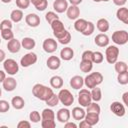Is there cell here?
<instances>
[{
  "instance_id": "1",
  "label": "cell",
  "mask_w": 128,
  "mask_h": 128,
  "mask_svg": "<svg viewBox=\"0 0 128 128\" xmlns=\"http://www.w3.org/2000/svg\"><path fill=\"white\" fill-rule=\"evenodd\" d=\"M32 93H33V95L37 99L42 100V101H45V102L54 94L52 88H49V87H47L45 85H42V84H39V83L38 84H35L33 86Z\"/></svg>"
},
{
  "instance_id": "2",
  "label": "cell",
  "mask_w": 128,
  "mask_h": 128,
  "mask_svg": "<svg viewBox=\"0 0 128 128\" xmlns=\"http://www.w3.org/2000/svg\"><path fill=\"white\" fill-rule=\"evenodd\" d=\"M103 81V75L100 72H92L88 74L84 78V85L88 89H92L99 84H101Z\"/></svg>"
},
{
  "instance_id": "3",
  "label": "cell",
  "mask_w": 128,
  "mask_h": 128,
  "mask_svg": "<svg viewBox=\"0 0 128 128\" xmlns=\"http://www.w3.org/2000/svg\"><path fill=\"white\" fill-rule=\"evenodd\" d=\"M119 55V48L116 46H108L105 51V57L109 64H115Z\"/></svg>"
},
{
  "instance_id": "4",
  "label": "cell",
  "mask_w": 128,
  "mask_h": 128,
  "mask_svg": "<svg viewBox=\"0 0 128 128\" xmlns=\"http://www.w3.org/2000/svg\"><path fill=\"white\" fill-rule=\"evenodd\" d=\"M51 28H52V30H53L54 36H55L57 39L63 37V36L66 34V32H67V30H66L65 27H64V24L62 23V21H60V19H57V20L53 21V22L51 23Z\"/></svg>"
},
{
  "instance_id": "5",
  "label": "cell",
  "mask_w": 128,
  "mask_h": 128,
  "mask_svg": "<svg viewBox=\"0 0 128 128\" xmlns=\"http://www.w3.org/2000/svg\"><path fill=\"white\" fill-rule=\"evenodd\" d=\"M58 96H59V100L60 102L64 105V106H70L73 104L74 102V96L72 95V93L67 90V89H61L58 93Z\"/></svg>"
},
{
  "instance_id": "6",
  "label": "cell",
  "mask_w": 128,
  "mask_h": 128,
  "mask_svg": "<svg viewBox=\"0 0 128 128\" xmlns=\"http://www.w3.org/2000/svg\"><path fill=\"white\" fill-rule=\"evenodd\" d=\"M112 41L118 45H124L128 42V32L125 30H117L112 34Z\"/></svg>"
},
{
  "instance_id": "7",
  "label": "cell",
  "mask_w": 128,
  "mask_h": 128,
  "mask_svg": "<svg viewBox=\"0 0 128 128\" xmlns=\"http://www.w3.org/2000/svg\"><path fill=\"white\" fill-rule=\"evenodd\" d=\"M78 102L82 107H87L92 102L91 91H89L88 89H80V92L78 94Z\"/></svg>"
},
{
  "instance_id": "8",
  "label": "cell",
  "mask_w": 128,
  "mask_h": 128,
  "mask_svg": "<svg viewBox=\"0 0 128 128\" xmlns=\"http://www.w3.org/2000/svg\"><path fill=\"white\" fill-rule=\"evenodd\" d=\"M3 68L9 75H15L19 71V65L14 59H6L3 62Z\"/></svg>"
},
{
  "instance_id": "9",
  "label": "cell",
  "mask_w": 128,
  "mask_h": 128,
  "mask_svg": "<svg viewBox=\"0 0 128 128\" xmlns=\"http://www.w3.org/2000/svg\"><path fill=\"white\" fill-rule=\"evenodd\" d=\"M36 62H37V55L32 52L25 54L20 60V64L22 67H29V66L35 64Z\"/></svg>"
},
{
  "instance_id": "10",
  "label": "cell",
  "mask_w": 128,
  "mask_h": 128,
  "mask_svg": "<svg viewBox=\"0 0 128 128\" xmlns=\"http://www.w3.org/2000/svg\"><path fill=\"white\" fill-rule=\"evenodd\" d=\"M42 47H43V50L46 53H53L57 50L58 45H57L56 40H54L53 38H47L43 41Z\"/></svg>"
},
{
  "instance_id": "11",
  "label": "cell",
  "mask_w": 128,
  "mask_h": 128,
  "mask_svg": "<svg viewBox=\"0 0 128 128\" xmlns=\"http://www.w3.org/2000/svg\"><path fill=\"white\" fill-rule=\"evenodd\" d=\"M110 110L113 114H115L118 117H122L125 115V107L123 104H121L118 101H114L110 105Z\"/></svg>"
},
{
  "instance_id": "12",
  "label": "cell",
  "mask_w": 128,
  "mask_h": 128,
  "mask_svg": "<svg viewBox=\"0 0 128 128\" xmlns=\"http://www.w3.org/2000/svg\"><path fill=\"white\" fill-rule=\"evenodd\" d=\"M25 22L30 27H37L40 24V17L35 13H30V14L26 15Z\"/></svg>"
},
{
  "instance_id": "13",
  "label": "cell",
  "mask_w": 128,
  "mask_h": 128,
  "mask_svg": "<svg viewBox=\"0 0 128 128\" xmlns=\"http://www.w3.org/2000/svg\"><path fill=\"white\" fill-rule=\"evenodd\" d=\"M70 116H71V113L70 111L67 109V108H61L58 110L57 114H56V117H57V120L61 123H66L69 121L70 119Z\"/></svg>"
},
{
  "instance_id": "14",
  "label": "cell",
  "mask_w": 128,
  "mask_h": 128,
  "mask_svg": "<svg viewBox=\"0 0 128 128\" xmlns=\"http://www.w3.org/2000/svg\"><path fill=\"white\" fill-rule=\"evenodd\" d=\"M68 2L67 0H55L53 2V9L57 13H64L68 9Z\"/></svg>"
},
{
  "instance_id": "15",
  "label": "cell",
  "mask_w": 128,
  "mask_h": 128,
  "mask_svg": "<svg viewBox=\"0 0 128 128\" xmlns=\"http://www.w3.org/2000/svg\"><path fill=\"white\" fill-rule=\"evenodd\" d=\"M17 86V82L13 77H7L3 82H2V87L5 91L11 92L13 91Z\"/></svg>"
},
{
  "instance_id": "16",
  "label": "cell",
  "mask_w": 128,
  "mask_h": 128,
  "mask_svg": "<svg viewBox=\"0 0 128 128\" xmlns=\"http://www.w3.org/2000/svg\"><path fill=\"white\" fill-rule=\"evenodd\" d=\"M66 14L70 20H77L78 17L80 16V9L77 5H71L68 7Z\"/></svg>"
},
{
  "instance_id": "17",
  "label": "cell",
  "mask_w": 128,
  "mask_h": 128,
  "mask_svg": "<svg viewBox=\"0 0 128 128\" xmlns=\"http://www.w3.org/2000/svg\"><path fill=\"white\" fill-rule=\"evenodd\" d=\"M94 41H95V44L97 46H99V47H106L109 44V37L106 34H104V33H100V34L95 36Z\"/></svg>"
},
{
  "instance_id": "18",
  "label": "cell",
  "mask_w": 128,
  "mask_h": 128,
  "mask_svg": "<svg viewBox=\"0 0 128 128\" xmlns=\"http://www.w3.org/2000/svg\"><path fill=\"white\" fill-rule=\"evenodd\" d=\"M116 17L119 21L128 25V8L123 7V6L120 7L116 12Z\"/></svg>"
},
{
  "instance_id": "19",
  "label": "cell",
  "mask_w": 128,
  "mask_h": 128,
  "mask_svg": "<svg viewBox=\"0 0 128 128\" xmlns=\"http://www.w3.org/2000/svg\"><path fill=\"white\" fill-rule=\"evenodd\" d=\"M21 46H22V44L19 42V40L15 39V38L9 40L8 43H7V48L9 50V52H11V53H17V52H19Z\"/></svg>"
},
{
  "instance_id": "20",
  "label": "cell",
  "mask_w": 128,
  "mask_h": 128,
  "mask_svg": "<svg viewBox=\"0 0 128 128\" xmlns=\"http://www.w3.org/2000/svg\"><path fill=\"white\" fill-rule=\"evenodd\" d=\"M47 67L51 70H57L60 65H61V61L57 56H50L47 59Z\"/></svg>"
},
{
  "instance_id": "21",
  "label": "cell",
  "mask_w": 128,
  "mask_h": 128,
  "mask_svg": "<svg viewBox=\"0 0 128 128\" xmlns=\"http://www.w3.org/2000/svg\"><path fill=\"white\" fill-rule=\"evenodd\" d=\"M70 85L73 89H81L84 85V79L79 75H75L70 79Z\"/></svg>"
},
{
  "instance_id": "22",
  "label": "cell",
  "mask_w": 128,
  "mask_h": 128,
  "mask_svg": "<svg viewBox=\"0 0 128 128\" xmlns=\"http://www.w3.org/2000/svg\"><path fill=\"white\" fill-rule=\"evenodd\" d=\"M60 56L62 60L65 61H69L74 57V51L71 47H64L61 51H60Z\"/></svg>"
},
{
  "instance_id": "23",
  "label": "cell",
  "mask_w": 128,
  "mask_h": 128,
  "mask_svg": "<svg viewBox=\"0 0 128 128\" xmlns=\"http://www.w3.org/2000/svg\"><path fill=\"white\" fill-rule=\"evenodd\" d=\"M84 119L91 126H94L99 122V114L98 113H93V112H86V116H85Z\"/></svg>"
},
{
  "instance_id": "24",
  "label": "cell",
  "mask_w": 128,
  "mask_h": 128,
  "mask_svg": "<svg viewBox=\"0 0 128 128\" xmlns=\"http://www.w3.org/2000/svg\"><path fill=\"white\" fill-rule=\"evenodd\" d=\"M11 105L16 110H20L25 106V101L21 96H14L11 100Z\"/></svg>"
},
{
  "instance_id": "25",
  "label": "cell",
  "mask_w": 128,
  "mask_h": 128,
  "mask_svg": "<svg viewBox=\"0 0 128 128\" xmlns=\"http://www.w3.org/2000/svg\"><path fill=\"white\" fill-rule=\"evenodd\" d=\"M86 116V112L84 111L83 108H80V107H74L72 109V117L75 119V120H83Z\"/></svg>"
},
{
  "instance_id": "26",
  "label": "cell",
  "mask_w": 128,
  "mask_h": 128,
  "mask_svg": "<svg viewBox=\"0 0 128 128\" xmlns=\"http://www.w3.org/2000/svg\"><path fill=\"white\" fill-rule=\"evenodd\" d=\"M96 27H97V29H98L100 32H103V33H104V32H107V31L109 30L110 24H109V22H108L107 19L101 18V19H99V20L97 21Z\"/></svg>"
},
{
  "instance_id": "27",
  "label": "cell",
  "mask_w": 128,
  "mask_h": 128,
  "mask_svg": "<svg viewBox=\"0 0 128 128\" xmlns=\"http://www.w3.org/2000/svg\"><path fill=\"white\" fill-rule=\"evenodd\" d=\"M21 44H22V47H23L24 49H26V50H32V49L35 47L36 42H35V40H34L33 38H31V37H25V38L22 39Z\"/></svg>"
},
{
  "instance_id": "28",
  "label": "cell",
  "mask_w": 128,
  "mask_h": 128,
  "mask_svg": "<svg viewBox=\"0 0 128 128\" xmlns=\"http://www.w3.org/2000/svg\"><path fill=\"white\" fill-rule=\"evenodd\" d=\"M50 85H51L52 88H55V89L62 88V86H63V79H62V77L57 76V75L52 76L50 78Z\"/></svg>"
},
{
  "instance_id": "29",
  "label": "cell",
  "mask_w": 128,
  "mask_h": 128,
  "mask_svg": "<svg viewBox=\"0 0 128 128\" xmlns=\"http://www.w3.org/2000/svg\"><path fill=\"white\" fill-rule=\"evenodd\" d=\"M87 23H88V21L85 20V19H82V18L77 19V20L75 21V23H74V28H75L76 31L82 33V32L84 31V29L86 28Z\"/></svg>"
},
{
  "instance_id": "30",
  "label": "cell",
  "mask_w": 128,
  "mask_h": 128,
  "mask_svg": "<svg viewBox=\"0 0 128 128\" xmlns=\"http://www.w3.org/2000/svg\"><path fill=\"white\" fill-rule=\"evenodd\" d=\"M30 1L38 11H44L48 6L47 0H30Z\"/></svg>"
},
{
  "instance_id": "31",
  "label": "cell",
  "mask_w": 128,
  "mask_h": 128,
  "mask_svg": "<svg viewBox=\"0 0 128 128\" xmlns=\"http://www.w3.org/2000/svg\"><path fill=\"white\" fill-rule=\"evenodd\" d=\"M10 18L15 23L20 22L23 19V12H22V10L21 9H15V10H13L11 12V14H10Z\"/></svg>"
},
{
  "instance_id": "32",
  "label": "cell",
  "mask_w": 128,
  "mask_h": 128,
  "mask_svg": "<svg viewBox=\"0 0 128 128\" xmlns=\"http://www.w3.org/2000/svg\"><path fill=\"white\" fill-rule=\"evenodd\" d=\"M93 68V62L92 61H86V60H81L80 62V70L84 73H88L92 70Z\"/></svg>"
},
{
  "instance_id": "33",
  "label": "cell",
  "mask_w": 128,
  "mask_h": 128,
  "mask_svg": "<svg viewBox=\"0 0 128 128\" xmlns=\"http://www.w3.org/2000/svg\"><path fill=\"white\" fill-rule=\"evenodd\" d=\"M41 116H42V119L43 120H54L55 119V113L52 109H49V108H46L42 111L41 113Z\"/></svg>"
},
{
  "instance_id": "34",
  "label": "cell",
  "mask_w": 128,
  "mask_h": 128,
  "mask_svg": "<svg viewBox=\"0 0 128 128\" xmlns=\"http://www.w3.org/2000/svg\"><path fill=\"white\" fill-rule=\"evenodd\" d=\"M91 96H92V100L95 101V102H99L101 99H102V92H101V89L98 88L97 86L92 88L91 90Z\"/></svg>"
},
{
  "instance_id": "35",
  "label": "cell",
  "mask_w": 128,
  "mask_h": 128,
  "mask_svg": "<svg viewBox=\"0 0 128 128\" xmlns=\"http://www.w3.org/2000/svg\"><path fill=\"white\" fill-rule=\"evenodd\" d=\"M117 81H118V83L121 84V85H126V84H128V70H127V71H124V72H122V73H118Z\"/></svg>"
},
{
  "instance_id": "36",
  "label": "cell",
  "mask_w": 128,
  "mask_h": 128,
  "mask_svg": "<svg viewBox=\"0 0 128 128\" xmlns=\"http://www.w3.org/2000/svg\"><path fill=\"white\" fill-rule=\"evenodd\" d=\"M87 110H86V112H93V113H100V110H101V108H100V106H99V104H97V102H91L87 107Z\"/></svg>"
},
{
  "instance_id": "37",
  "label": "cell",
  "mask_w": 128,
  "mask_h": 128,
  "mask_svg": "<svg viewBox=\"0 0 128 128\" xmlns=\"http://www.w3.org/2000/svg\"><path fill=\"white\" fill-rule=\"evenodd\" d=\"M1 36L4 40H11L14 38V33L11 29H3L1 30Z\"/></svg>"
},
{
  "instance_id": "38",
  "label": "cell",
  "mask_w": 128,
  "mask_h": 128,
  "mask_svg": "<svg viewBox=\"0 0 128 128\" xmlns=\"http://www.w3.org/2000/svg\"><path fill=\"white\" fill-rule=\"evenodd\" d=\"M60 102V100H59V96H58V94L56 95L55 93L46 101V104L48 105V106H50V107H54V106H56V105H58V103Z\"/></svg>"
},
{
  "instance_id": "39",
  "label": "cell",
  "mask_w": 128,
  "mask_h": 128,
  "mask_svg": "<svg viewBox=\"0 0 128 128\" xmlns=\"http://www.w3.org/2000/svg\"><path fill=\"white\" fill-rule=\"evenodd\" d=\"M29 119L33 123H38L42 120V116L40 115V113L38 111H32L29 114Z\"/></svg>"
},
{
  "instance_id": "40",
  "label": "cell",
  "mask_w": 128,
  "mask_h": 128,
  "mask_svg": "<svg viewBox=\"0 0 128 128\" xmlns=\"http://www.w3.org/2000/svg\"><path fill=\"white\" fill-rule=\"evenodd\" d=\"M115 71L117 73H122L124 71H127V64L123 61H117L115 63Z\"/></svg>"
},
{
  "instance_id": "41",
  "label": "cell",
  "mask_w": 128,
  "mask_h": 128,
  "mask_svg": "<svg viewBox=\"0 0 128 128\" xmlns=\"http://www.w3.org/2000/svg\"><path fill=\"white\" fill-rule=\"evenodd\" d=\"M104 60V56L101 52L99 51H95L93 52V58H92V62L93 63H96V64H100L102 63Z\"/></svg>"
},
{
  "instance_id": "42",
  "label": "cell",
  "mask_w": 128,
  "mask_h": 128,
  "mask_svg": "<svg viewBox=\"0 0 128 128\" xmlns=\"http://www.w3.org/2000/svg\"><path fill=\"white\" fill-rule=\"evenodd\" d=\"M45 19H46V21L51 25V23H52L53 21L59 19V16H58L55 12H53V11H49V12L46 13V15H45Z\"/></svg>"
},
{
  "instance_id": "43",
  "label": "cell",
  "mask_w": 128,
  "mask_h": 128,
  "mask_svg": "<svg viewBox=\"0 0 128 128\" xmlns=\"http://www.w3.org/2000/svg\"><path fill=\"white\" fill-rule=\"evenodd\" d=\"M94 30H95V26H94V24H93L92 22L88 21L86 28L84 29V31H83L81 34H83L84 36H89V35H91V34L94 32Z\"/></svg>"
},
{
  "instance_id": "44",
  "label": "cell",
  "mask_w": 128,
  "mask_h": 128,
  "mask_svg": "<svg viewBox=\"0 0 128 128\" xmlns=\"http://www.w3.org/2000/svg\"><path fill=\"white\" fill-rule=\"evenodd\" d=\"M41 126L42 128H55L56 123L55 120H41Z\"/></svg>"
},
{
  "instance_id": "45",
  "label": "cell",
  "mask_w": 128,
  "mask_h": 128,
  "mask_svg": "<svg viewBox=\"0 0 128 128\" xmlns=\"http://www.w3.org/2000/svg\"><path fill=\"white\" fill-rule=\"evenodd\" d=\"M31 1L30 0H16V6L18 8H20L21 10L22 9H27L30 5Z\"/></svg>"
},
{
  "instance_id": "46",
  "label": "cell",
  "mask_w": 128,
  "mask_h": 128,
  "mask_svg": "<svg viewBox=\"0 0 128 128\" xmlns=\"http://www.w3.org/2000/svg\"><path fill=\"white\" fill-rule=\"evenodd\" d=\"M58 41H59V43H61L63 45H66V44L70 43V41H71V34H70V32L67 31L66 34L63 37H61V38L58 39Z\"/></svg>"
},
{
  "instance_id": "47",
  "label": "cell",
  "mask_w": 128,
  "mask_h": 128,
  "mask_svg": "<svg viewBox=\"0 0 128 128\" xmlns=\"http://www.w3.org/2000/svg\"><path fill=\"white\" fill-rule=\"evenodd\" d=\"M0 28H1V30H3V29H12V20H8V19L2 20L1 24H0Z\"/></svg>"
},
{
  "instance_id": "48",
  "label": "cell",
  "mask_w": 128,
  "mask_h": 128,
  "mask_svg": "<svg viewBox=\"0 0 128 128\" xmlns=\"http://www.w3.org/2000/svg\"><path fill=\"white\" fill-rule=\"evenodd\" d=\"M93 58V52L91 50H86L82 53L81 60H86V61H92Z\"/></svg>"
},
{
  "instance_id": "49",
  "label": "cell",
  "mask_w": 128,
  "mask_h": 128,
  "mask_svg": "<svg viewBox=\"0 0 128 128\" xmlns=\"http://www.w3.org/2000/svg\"><path fill=\"white\" fill-rule=\"evenodd\" d=\"M10 108V104L8 103V101L6 100H0V112L1 113H5L9 110Z\"/></svg>"
},
{
  "instance_id": "50",
  "label": "cell",
  "mask_w": 128,
  "mask_h": 128,
  "mask_svg": "<svg viewBox=\"0 0 128 128\" xmlns=\"http://www.w3.org/2000/svg\"><path fill=\"white\" fill-rule=\"evenodd\" d=\"M30 127H31L30 122H28L26 120H22L17 124V128H30Z\"/></svg>"
},
{
  "instance_id": "51",
  "label": "cell",
  "mask_w": 128,
  "mask_h": 128,
  "mask_svg": "<svg viewBox=\"0 0 128 128\" xmlns=\"http://www.w3.org/2000/svg\"><path fill=\"white\" fill-rule=\"evenodd\" d=\"M79 127H80V128H91L92 126L84 119V120H82V121L79 123Z\"/></svg>"
},
{
  "instance_id": "52",
  "label": "cell",
  "mask_w": 128,
  "mask_h": 128,
  "mask_svg": "<svg viewBox=\"0 0 128 128\" xmlns=\"http://www.w3.org/2000/svg\"><path fill=\"white\" fill-rule=\"evenodd\" d=\"M112 1L116 6H119V7L124 6L126 4V2H127V0H112Z\"/></svg>"
},
{
  "instance_id": "53",
  "label": "cell",
  "mask_w": 128,
  "mask_h": 128,
  "mask_svg": "<svg viewBox=\"0 0 128 128\" xmlns=\"http://www.w3.org/2000/svg\"><path fill=\"white\" fill-rule=\"evenodd\" d=\"M122 101L128 107V92H125V93L122 94Z\"/></svg>"
},
{
  "instance_id": "54",
  "label": "cell",
  "mask_w": 128,
  "mask_h": 128,
  "mask_svg": "<svg viewBox=\"0 0 128 128\" xmlns=\"http://www.w3.org/2000/svg\"><path fill=\"white\" fill-rule=\"evenodd\" d=\"M64 127L65 128H76L77 127V125L75 124V123H73V122H66V123H64Z\"/></svg>"
},
{
  "instance_id": "55",
  "label": "cell",
  "mask_w": 128,
  "mask_h": 128,
  "mask_svg": "<svg viewBox=\"0 0 128 128\" xmlns=\"http://www.w3.org/2000/svg\"><path fill=\"white\" fill-rule=\"evenodd\" d=\"M5 79H6V76H5V71L1 70V71H0V81H1V82H3Z\"/></svg>"
},
{
  "instance_id": "56",
  "label": "cell",
  "mask_w": 128,
  "mask_h": 128,
  "mask_svg": "<svg viewBox=\"0 0 128 128\" xmlns=\"http://www.w3.org/2000/svg\"><path fill=\"white\" fill-rule=\"evenodd\" d=\"M83 0H69V2L71 3V5H79Z\"/></svg>"
},
{
  "instance_id": "57",
  "label": "cell",
  "mask_w": 128,
  "mask_h": 128,
  "mask_svg": "<svg viewBox=\"0 0 128 128\" xmlns=\"http://www.w3.org/2000/svg\"><path fill=\"white\" fill-rule=\"evenodd\" d=\"M5 53H4V51L3 50H0V61L1 62H4L5 60Z\"/></svg>"
},
{
  "instance_id": "58",
  "label": "cell",
  "mask_w": 128,
  "mask_h": 128,
  "mask_svg": "<svg viewBox=\"0 0 128 128\" xmlns=\"http://www.w3.org/2000/svg\"><path fill=\"white\" fill-rule=\"evenodd\" d=\"M94 2H108L110 0H93Z\"/></svg>"
},
{
  "instance_id": "59",
  "label": "cell",
  "mask_w": 128,
  "mask_h": 128,
  "mask_svg": "<svg viewBox=\"0 0 128 128\" xmlns=\"http://www.w3.org/2000/svg\"><path fill=\"white\" fill-rule=\"evenodd\" d=\"M1 1H2L3 3H10L12 0H1Z\"/></svg>"
},
{
  "instance_id": "60",
  "label": "cell",
  "mask_w": 128,
  "mask_h": 128,
  "mask_svg": "<svg viewBox=\"0 0 128 128\" xmlns=\"http://www.w3.org/2000/svg\"><path fill=\"white\" fill-rule=\"evenodd\" d=\"M127 70H128V64H127Z\"/></svg>"
}]
</instances>
